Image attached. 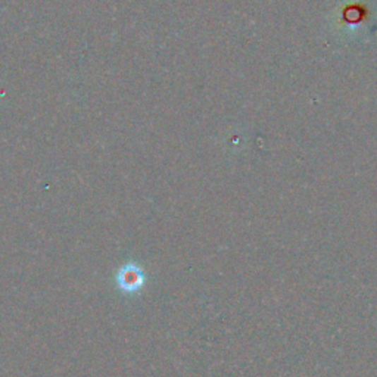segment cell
Segmentation results:
<instances>
[{
    "label": "cell",
    "instance_id": "cell-1",
    "mask_svg": "<svg viewBox=\"0 0 377 377\" xmlns=\"http://www.w3.org/2000/svg\"><path fill=\"white\" fill-rule=\"evenodd\" d=\"M116 280L119 289H121L124 294H136L145 283V274L139 265L127 264L119 270Z\"/></svg>",
    "mask_w": 377,
    "mask_h": 377
}]
</instances>
